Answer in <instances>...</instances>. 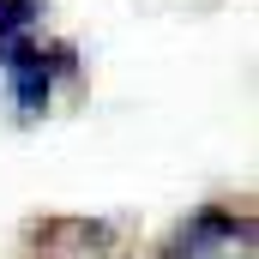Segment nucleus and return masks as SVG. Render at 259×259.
<instances>
[{
    "label": "nucleus",
    "instance_id": "f257e3e1",
    "mask_svg": "<svg viewBox=\"0 0 259 259\" xmlns=\"http://www.w3.org/2000/svg\"><path fill=\"white\" fill-rule=\"evenodd\" d=\"M0 78L18 121H42L61 84L78 78V49L49 30L42 0H0Z\"/></svg>",
    "mask_w": 259,
    "mask_h": 259
},
{
    "label": "nucleus",
    "instance_id": "f03ea898",
    "mask_svg": "<svg viewBox=\"0 0 259 259\" xmlns=\"http://www.w3.org/2000/svg\"><path fill=\"white\" fill-rule=\"evenodd\" d=\"M157 259H259L253 247V211H235V205H205L193 211Z\"/></svg>",
    "mask_w": 259,
    "mask_h": 259
},
{
    "label": "nucleus",
    "instance_id": "7ed1b4c3",
    "mask_svg": "<svg viewBox=\"0 0 259 259\" xmlns=\"http://www.w3.org/2000/svg\"><path fill=\"white\" fill-rule=\"evenodd\" d=\"M121 235L115 217H42L30 223V259H115Z\"/></svg>",
    "mask_w": 259,
    "mask_h": 259
}]
</instances>
